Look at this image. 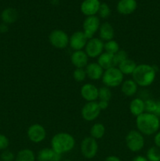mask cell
<instances>
[{
	"label": "cell",
	"instance_id": "10",
	"mask_svg": "<svg viewBox=\"0 0 160 161\" xmlns=\"http://www.w3.org/2000/svg\"><path fill=\"white\" fill-rule=\"evenodd\" d=\"M100 111L98 105V102H86L82 108V116L86 121L95 120L100 114Z\"/></svg>",
	"mask_w": 160,
	"mask_h": 161
},
{
	"label": "cell",
	"instance_id": "3",
	"mask_svg": "<svg viewBox=\"0 0 160 161\" xmlns=\"http://www.w3.org/2000/svg\"><path fill=\"white\" fill-rule=\"evenodd\" d=\"M75 146V138L72 135L65 132L57 133L52 138L51 149L54 152L62 155L71 152Z\"/></svg>",
	"mask_w": 160,
	"mask_h": 161
},
{
	"label": "cell",
	"instance_id": "14",
	"mask_svg": "<svg viewBox=\"0 0 160 161\" xmlns=\"http://www.w3.org/2000/svg\"><path fill=\"white\" fill-rule=\"evenodd\" d=\"M100 6V2L99 0H84L82 3L80 9L86 17L96 16L98 13Z\"/></svg>",
	"mask_w": 160,
	"mask_h": 161
},
{
	"label": "cell",
	"instance_id": "9",
	"mask_svg": "<svg viewBox=\"0 0 160 161\" xmlns=\"http://www.w3.org/2000/svg\"><path fill=\"white\" fill-rule=\"evenodd\" d=\"M100 26V19L97 16L86 17L83 21V33L88 39L93 38V36L97 32Z\"/></svg>",
	"mask_w": 160,
	"mask_h": 161
},
{
	"label": "cell",
	"instance_id": "36",
	"mask_svg": "<svg viewBox=\"0 0 160 161\" xmlns=\"http://www.w3.org/2000/svg\"><path fill=\"white\" fill-rule=\"evenodd\" d=\"M98 105H99V108H100V110L107 109L108 107V102L100 100L98 102Z\"/></svg>",
	"mask_w": 160,
	"mask_h": 161
},
{
	"label": "cell",
	"instance_id": "12",
	"mask_svg": "<svg viewBox=\"0 0 160 161\" xmlns=\"http://www.w3.org/2000/svg\"><path fill=\"white\" fill-rule=\"evenodd\" d=\"M87 41L88 39L86 37L83 31H77L69 37V46L74 51L82 50L85 48Z\"/></svg>",
	"mask_w": 160,
	"mask_h": 161
},
{
	"label": "cell",
	"instance_id": "5",
	"mask_svg": "<svg viewBox=\"0 0 160 161\" xmlns=\"http://www.w3.org/2000/svg\"><path fill=\"white\" fill-rule=\"evenodd\" d=\"M125 143L130 151L133 153L139 152L144 146V138L140 131L132 130L125 137Z\"/></svg>",
	"mask_w": 160,
	"mask_h": 161
},
{
	"label": "cell",
	"instance_id": "20",
	"mask_svg": "<svg viewBox=\"0 0 160 161\" xmlns=\"http://www.w3.org/2000/svg\"><path fill=\"white\" fill-rule=\"evenodd\" d=\"M97 63L104 70H107L110 68L115 67L114 62V54H111L107 52L102 53L97 58Z\"/></svg>",
	"mask_w": 160,
	"mask_h": 161
},
{
	"label": "cell",
	"instance_id": "16",
	"mask_svg": "<svg viewBox=\"0 0 160 161\" xmlns=\"http://www.w3.org/2000/svg\"><path fill=\"white\" fill-rule=\"evenodd\" d=\"M137 3L136 0H119L117 4V10L122 15H129L136 10Z\"/></svg>",
	"mask_w": 160,
	"mask_h": 161
},
{
	"label": "cell",
	"instance_id": "4",
	"mask_svg": "<svg viewBox=\"0 0 160 161\" xmlns=\"http://www.w3.org/2000/svg\"><path fill=\"white\" fill-rule=\"evenodd\" d=\"M124 75L119 68L112 67L104 70L102 76V82L107 87H116L122 83Z\"/></svg>",
	"mask_w": 160,
	"mask_h": 161
},
{
	"label": "cell",
	"instance_id": "18",
	"mask_svg": "<svg viewBox=\"0 0 160 161\" xmlns=\"http://www.w3.org/2000/svg\"><path fill=\"white\" fill-rule=\"evenodd\" d=\"M37 159L39 161H61V154L54 152L52 149L44 148L39 152Z\"/></svg>",
	"mask_w": 160,
	"mask_h": 161
},
{
	"label": "cell",
	"instance_id": "33",
	"mask_svg": "<svg viewBox=\"0 0 160 161\" xmlns=\"http://www.w3.org/2000/svg\"><path fill=\"white\" fill-rule=\"evenodd\" d=\"M157 107V102L152 100V99H147L144 101V108H145V113H155Z\"/></svg>",
	"mask_w": 160,
	"mask_h": 161
},
{
	"label": "cell",
	"instance_id": "22",
	"mask_svg": "<svg viewBox=\"0 0 160 161\" xmlns=\"http://www.w3.org/2000/svg\"><path fill=\"white\" fill-rule=\"evenodd\" d=\"M130 110L132 115L137 117L145 112L144 101L140 97H136L131 101L130 104Z\"/></svg>",
	"mask_w": 160,
	"mask_h": 161
},
{
	"label": "cell",
	"instance_id": "31",
	"mask_svg": "<svg viewBox=\"0 0 160 161\" xmlns=\"http://www.w3.org/2000/svg\"><path fill=\"white\" fill-rule=\"evenodd\" d=\"M126 59H128V54L125 50H119L115 54H114V62L115 66L119 65L120 63H122V61Z\"/></svg>",
	"mask_w": 160,
	"mask_h": 161
},
{
	"label": "cell",
	"instance_id": "42",
	"mask_svg": "<svg viewBox=\"0 0 160 161\" xmlns=\"http://www.w3.org/2000/svg\"><path fill=\"white\" fill-rule=\"evenodd\" d=\"M0 161H2V160H1V159H0Z\"/></svg>",
	"mask_w": 160,
	"mask_h": 161
},
{
	"label": "cell",
	"instance_id": "41",
	"mask_svg": "<svg viewBox=\"0 0 160 161\" xmlns=\"http://www.w3.org/2000/svg\"><path fill=\"white\" fill-rule=\"evenodd\" d=\"M155 115H156L158 118H160V101H158L157 102V107H156V110H155Z\"/></svg>",
	"mask_w": 160,
	"mask_h": 161
},
{
	"label": "cell",
	"instance_id": "37",
	"mask_svg": "<svg viewBox=\"0 0 160 161\" xmlns=\"http://www.w3.org/2000/svg\"><path fill=\"white\" fill-rule=\"evenodd\" d=\"M154 142H155V146L160 149V131L155 134V136L154 138Z\"/></svg>",
	"mask_w": 160,
	"mask_h": 161
},
{
	"label": "cell",
	"instance_id": "34",
	"mask_svg": "<svg viewBox=\"0 0 160 161\" xmlns=\"http://www.w3.org/2000/svg\"><path fill=\"white\" fill-rule=\"evenodd\" d=\"M0 159H1L2 161H13L15 159V156L11 151L6 149V150H3V152L2 153L1 156H0Z\"/></svg>",
	"mask_w": 160,
	"mask_h": 161
},
{
	"label": "cell",
	"instance_id": "35",
	"mask_svg": "<svg viewBox=\"0 0 160 161\" xmlns=\"http://www.w3.org/2000/svg\"><path fill=\"white\" fill-rule=\"evenodd\" d=\"M9 144V141L7 137L0 134V150H6Z\"/></svg>",
	"mask_w": 160,
	"mask_h": 161
},
{
	"label": "cell",
	"instance_id": "11",
	"mask_svg": "<svg viewBox=\"0 0 160 161\" xmlns=\"http://www.w3.org/2000/svg\"><path fill=\"white\" fill-rule=\"evenodd\" d=\"M27 135L31 142L34 143H39L45 140L46 137V131L42 125L39 124H34L28 127Z\"/></svg>",
	"mask_w": 160,
	"mask_h": 161
},
{
	"label": "cell",
	"instance_id": "8",
	"mask_svg": "<svg viewBox=\"0 0 160 161\" xmlns=\"http://www.w3.org/2000/svg\"><path fill=\"white\" fill-rule=\"evenodd\" d=\"M104 48V43L99 38H92L87 41L85 52L89 58H98L103 52Z\"/></svg>",
	"mask_w": 160,
	"mask_h": 161
},
{
	"label": "cell",
	"instance_id": "25",
	"mask_svg": "<svg viewBox=\"0 0 160 161\" xmlns=\"http://www.w3.org/2000/svg\"><path fill=\"white\" fill-rule=\"evenodd\" d=\"M15 161H35V155L31 149H21L16 156Z\"/></svg>",
	"mask_w": 160,
	"mask_h": 161
},
{
	"label": "cell",
	"instance_id": "13",
	"mask_svg": "<svg viewBox=\"0 0 160 161\" xmlns=\"http://www.w3.org/2000/svg\"><path fill=\"white\" fill-rule=\"evenodd\" d=\"M80 94L87 102H96L99 97V89L92 83H86L81 87Z\"/></svg>",
	"mask_w": 160,
	"mask_h": 161
},
{
	"label": "cell",
	"instance_id": "19",
	"mask_svg": "<svg viewBox=\"0 0 160 161\" xmlns=\"http://www.w3.org/2000/svg\"><path fill=\"white\" fill-rule=\"evenodd\" d=\"M99 35L100 38L102 41L112 40L115 36V31L112 25L108 22H104L102 25H100L99 28Z\"/></svg>",
	"mask_w": 160,
	"mask_h": 161
},
{
	"label": "cell",
	"instance_id": "17",
	"mask_svg": "<svg viewBox=\"0 0 160 161\" xmlns=\"http://www.w3.org/2000/svg\"><path fill=\"white\" fill-rule=\"evenodd\" d=\"M104 70L98 64V63H89L86 67V75L92 80H98L102 78Z\"/></svg>",
	"mask_w": 160,
	"mask_h": 161
},
{
	"label": "cell",
	"instance_id": "15",
	"mask_svg": "<svg viewBox=\"0 0 160 161\" xmlns=\"http://www.w3.org/2000/svg\"><path fill=\"white\" fill-rule=\"evenodd\" d=\"M88 58L89 57L85 51L77 50L72 53L71 56V61L76 69H84L88 64Z\"/></svg>",
	"mask_w": 160,
	"mask_h": 161
},
{
	"label": "cell",
	"instance_id": "32",
	"mask_svg": "<svg viewBox=\"0 0 160 161\" xmlns=\"http://www.w3.org/2000/svg\"><path fill=\"white\" fill-rule=\"evenodd\" d=\"M97 14H99V17H101V18H108L111 14V9H110V7L107 3H100Z\"/></svg>",
	"mask_w": 160,
	"mask_h": 161
},
{
	"label": "cell",
	"instance_id": "23",
	"mask_svg": "<svg viewBox=\"0 0 160 161\" xmlns=\"http://www.w3.org/2000/svg\"><path fill=\"white\" fill-rule=\"evenodd\" d=\"M1 18L3 23L6 24V25L13 24L14 22L17 21L18 18V13L13 8H6L2 12Z\"/></svg>",
	"mask_w": 160,
	"mask_h": 161
},
{
	"label": "cell",
	"instance_id": "7",
	"mask_svg": "<svg viewBox=\"0 0 160 161\" xmlns=\"http://www.w3.org/2000/svg\"><path fill=\"white\" fill-rule=\"evenodd\" d=\"M81 152L86 159H93L98 152V144L97 140L91 136L86 137L81 143Z\"/></svg>",
	"mask_w": 160,
	"mask_h": 161
},
{
	"label": "cell",
	"instance_id": "26",
	"mask_svg": "<svg viewBox=\"0 0 160 161\" xmlns=\"http://www.w3.org/2000/svg\"><path fill=\"white\" fill-rule=\"evenodd\" d=\"M105 135V127L103 124L97 123L90 129V136L94 139H101Z\"/></svg>",
	"mask_w": 160,
	"mask_h": 161
},
{
	"label": "cell",
	"instance_id": "30",
	"mask_svg": "<svg viewBox=\"0 0 160 161\" xmlns=\"http://www.w3.org/2000/svg\"><path fill=\"white\" fill-rule=\"evenodd\" d=\"M86 69H75L73 72V78L76 82H83L86 78Z\"/></svg>",
	"mask_w": 160,
	"mask_h": 161
},
{
	"label": "cell",
	"instance_id": "28",
	"mask_svg": "<svg viewBox=\"0 0 160 161\" xmlns=\"http://www.w3.org/2000/svg\"><path fill=\"white\" fill-rule=\"evenodd\" d=\"M104 50H105V52H107V53H109L111 54H115L119 50V45L115 40L112 39V40L105 42Z\"/></svg>",
	"mask_w": 160,
	"mask_h": 161
},
{
	"label": "cell",
	"instance_id": "2",
	"mask_svg": "<svg viewBox=\"0 0 160 161\" xmlns=\"http://www.w3.org/2000/svg\"><path fill=\"white\" fill-rule=\"evenodd\" d=\"M133 80L140 86L146 87L153 83L156 77L155 68L147 64H141L136 66L132 74Z\"/></svg>",
	"mask_w": 160,
	"mask_h": 161
},
{
	"label": "cell",
	"instance_id": "6",
	"mask_svg": "<svg viewBox=\"0 0 160 161\" xmlns=\"http://www.w3.org/2000/svg\"><path fill=\"white\" fill-rule=\"evenodd\" d=\"M49 41L55 48L64 49L69 45V36L63 30L55 29L50 32Z\"/></svg>",
	"mask_w": 160,
	"mask_h": 161
},
{
	"label": "cell",
	"instance_id": "38",
	"mask_svg": "<svg viewBox=\"0 0 160 161\" xmlns=\"http://www.w3.org/2000/svg\"><path fill=\"white\" fill-rule=\"evenodd\" d=\"M8 30H9L8 25L5 23L0 24V33H6L7 32Z\"/></svg>",
	"mask_w": 160,
	"mask_h": 161
},
{
	"label": "cell",
	"instance_id": "27",
	"mask_svg": "<svg viewBox=\"0 0 160 161\" xmlns=\"http://www.w3.org/2000/svg\"><path fill=\"white\" fill-rule=\"evenodd\" d=\"M146 157L149 161H160V149L156 146L151 147L147 151Z\"/></svg>",
	"mask_w": 160,
	"mask_h": 161
},
{
	"label": "cell",
	"instance_id": "21",
	"mask_svg": "<svg viewBox=\"0 0 160 161\" xmlns=\"http://www.w3.org/2000/svg\"><path fill=\"white\" fill-rule=\"evenodd\" d=\"M121 86V91L124 95L127 97L134 96L137 92L138 85L136 84L133 80H127L122 82Z\"/></svg>",
	"mask_w": 160,
	"mask_h": 161
},
{
	"label": "cell",
	"instance_id": "29",
	"mask_svg": "<svg viewBox=\"0 0 160 161\" xmlns=\"http://www.w3.org/2000/svg\"><path fill=\"white\" fill-rule=\"evenodd\" d=\"M112 94H111V90L109 87L107 86H102L99 89V97L100 100L101 101H106V102H109L111 100Z\"/></svg>",
	"mask_w": 160,
	"mask_h": 161
},
{
	"label": "cell",
	"instance_id": "24",
	"mask_svg": "<svg viewBox=\"0 0 160 161\" xmlns=\"http://www.w3.org/2000/svg\"><path fill=\"white\" fill-rule=\"evenodd\" d=\"M119 69L123 75H132L134 72L137 64L133 60L126 59L119 64Z\"/></svg>",
	"mask_w": 160,
	"mask_h": 161
},
{
	"label": "cell",
	"instance_id": "40",
	"mask_svg": "<svg viewBox=\"0 0 160 161\" xmlns=\"http://www.w3.org/2000/svg\"><path fill=\"white\" fill-rule=\"evenodd\" d=\"M104 161H122L118 157L115 156H109L105 159Z\"/></svg>",
	"mask_w": 160,
	"mask_h": 161
},
{
	"label": "cell",
	"instance_id": "1",
	"mask_svg": "<svg viewBox=\"0 0 160 161\" xmlns=\"http://www.w3.org/2000/svg\"><path fill=\"white\" fill-rule=\"evenodd\" d=\"M136 125L138 131L144 135H152L158 132L160 127V119L154 113H145L137 116Z\"/></svg>",
	"mask_w": 160,
	"mask_h": 161
},
{
	"label": "cell",
	"instance_id": "39",
	"mask_svg": "<svg viewBox=\"0 0 160 161\" xmlns=\"http://www.w3.org/2000/svg\"><path fill=\"white\" fill-rule=\"evenodd\" d=\"M132 161H149L147 159V157H143V156H136L133 159Z\"/></svg>",
	"mask_w": 160,
	"mask_h": 161
}]
</instances>
